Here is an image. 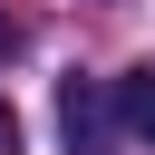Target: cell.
<instances>
[{
  "label": "cell",
  "instance_id": "4",
  "mask_svg": "<svg viewBox=\"0 0 155 155\" xmlns=\"http://www.w3.org/2000/svg\"><path fill=\"white\" fill-rule=\"evenodd\" d=\"M0 48H10V19H0Z\"/></svg>",
  "mask_w": 155,
  "mask_h": 155
},
{
  "label": "cell",
  "instance_id": "3",
  "mask_svg": "<svg viewBox=\"0 0 155 155\" xmlns=\"http://www.w3.org/2000/svg\"><path fill=\"white\" fill-rule=\"evenodd\" d=\"M0 155H19V116H10V97H0Z\"/></svg>",
  "mask_w": 155,
  "mask_h": 155
},
{
  "label": "cell",
  "instance_id": "2",
  "mask_svg": "<svg viewBox=\"0 0 155 155\" xmlns=\"http://www.w3.org/2000/svg\"><path fill=\"white\" fill-rule=\"evenodd\" d=\"M116 116H126V136L155 145V68H126L116 78Z\"/></svg>",
  "mask_w": 155,
  "mask_h": 155
},
{
  "label": "cell",
  "instance_id": "1",
  "mask_svg": "<svg viewBox=\"0 0 155 155\" xmlns=\"http://www.w3.org/2000/svg\"><path fill=\"white\" fill-rule=\"evenodd\" d=\"M58 126H68V145H78V155H107V97H97L87 78H68V87H58Z\"/></svg>",
  "mask_w": 155,
  "mask_h": 155
}]
</instances>
